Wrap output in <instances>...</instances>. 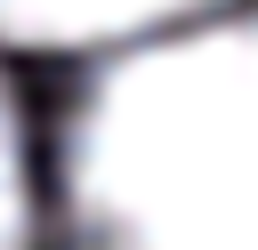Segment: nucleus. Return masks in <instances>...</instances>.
Listing matches in <instances>:
<instances>
[{"label":"nucleus","mask_w":258,"mask_h":250,"mask_svg":"<svg viewBox=\"0 0 258 250\" xmlns=\"http://www.w3.org/2000/svg\"><path fill=\"white\" fill-rule=\"evenodd\" d=\"M210 0H0V48H105L153 40Z\"/></svg>","instance_id":"2"},{"label":"nucleus","mask_w":258,"mask_h":250,"mask_svg":"<svg viewBox=\"0 0 258 250\" xmlns=\"http://www.w3.org/2000/svg\"><path fill=\"white\" fill-rule=\"evenodd\" d=\"M73 250H258V8L153 32L64 105Z\"/></svg>","instance_id":"1"},{"label":"nucleus","mask_w":258,"mask_h":250,"mask_svg":"<svg viewBox=\"0 0 258 250\" xmlns=\"http://www.w3.org/2000/svg\"><path fill=\"white\" fill-rule=\"evenodd\" d=\"M0 250H32V169H24V121L0 89Z\"/></svg>","instance_id":"3"}]
</instances>
